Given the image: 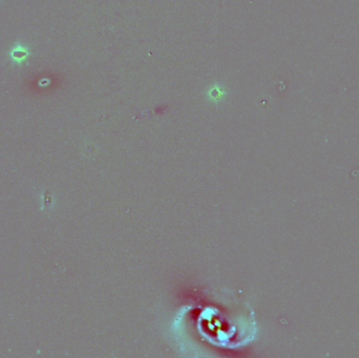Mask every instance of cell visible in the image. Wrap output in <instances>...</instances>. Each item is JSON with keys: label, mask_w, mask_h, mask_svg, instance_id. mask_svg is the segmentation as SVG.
<instances>
[{"label": "cell", "mask_w": 359, "mask_h": 358, "mask_svg": "<svg viewBox=\"0 0 359 358\" xmlns=\"http://www.w3.org/2000/svg\"><path fill=\"white\" fill-rule=\"evenodd\" d=\"M30 56H31V52H30L29 48L20 43L15 44L9 53L10 59L12 60V62H14L17 65H22V63H24L29 59Z\"/></svg>", "instance_id": "obj_1"}, {"label": "cell", "mask_w": 359, "mask_h": 358, "mask_svg": "<svg viewBox=\"0 0 359 358\" xmlns=\"http://www.w3.org/2000/svg\"><path fill=\"white\" fill-rule=\"evenodd\" d=\"M226 94H225V92L223 91V88L219 87V86L211 87L210 92L208 93V96L211 98V100H213V101H219V100L223 99V97Z\"/></svg>", "instance_id": "obj_2"}]
</instances>
